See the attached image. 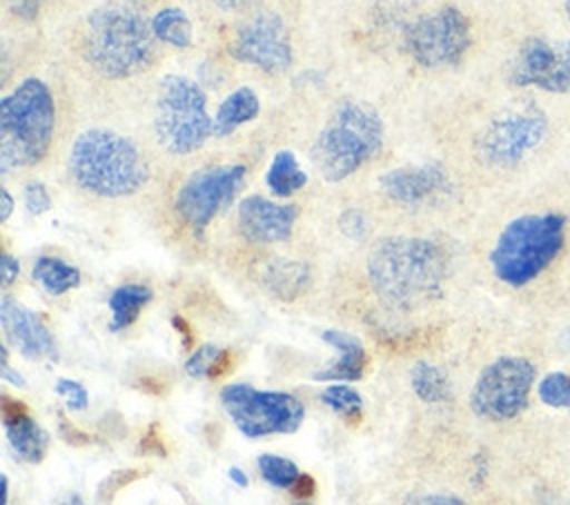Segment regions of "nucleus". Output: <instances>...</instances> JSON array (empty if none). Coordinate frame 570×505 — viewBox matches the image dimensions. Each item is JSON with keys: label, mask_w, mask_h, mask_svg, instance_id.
Returning a JSON list of instances; mask_svg holds the SVG:
<instances>
[{"label": "nucleus", "mask_w": 570, "mask_h": 505, "mask_svg": "<svg viewBox=\"0 0 570 505\" xmlns=\"http://www.w3.org/2000/svg\"><path fill=\"white\" fill-rule=\"evenodd\" d=\"M80 51L102 78L125 80L138 76L156 60L151 20L129 0L105 2L87 16Z\"/></svg>", "instance_id": "obj_1"}, {"label": "nucleus", "mask_w": 570, "mask_h": 505, "mask_svg": "<svg viewBox=\"0 0 570 505\" xmlns=\"http://www.w3.org/2000/svg\"><path fill=\"white\" fill-rule=\"evenodd\" d=\"M367 276L383 303L412 309L441 294L445 256L439 245L425 238H383L370 251Z\"/></svg>", "instance_id": "obj_2"}, {"label": "nucleus", "mask_w": 570, "mask_h": 505, "mask_svg": "<svg viewBox=\"0 0 570 505\" xmlns=\"http://www.w3.org/2000/svg\"><path fill=\"white\" fill-rule=\"evenodd\" d=\"M67 169L80 189L100 198L131 196L149 178V165L134 140L105 127H91L76 136Z\"/></svg>", "instance_id": "obj_3"}, {"label": "nucleus", "mask_w": 570, "mask_h": 505, "mask_svg": "<svg viewBox=\"0 0 570 505\" xmlns=\"http://www.w3.org/2000/svg\"><path fill=\"white\" fill-rule=\"evenodd\" d=\"M383 136L381 113L365 100L345 98L321 127L312 145V162L325 180H345L381 151Z\"/></svg>", "instance_id": "obj_4"}, {"label": "nucleus", "mask_w": 570, "mask_h": 505, "mask_svg": "<svg viewBox=\"0 0 570 505\" xmlns=\"http://www.w3.org/2000/svg\"><path fill=\"white\" fill-rule=\"evenodd\" d=\"M56 105L40 78H24L0 100V171L38 165L53 140Z\"/></svg>", "instance_id": "obj_5"}, {"label": "nucleus", "mask_w": 570, "mask_h": 505, "mask_svg": "<svg viewBox=\"0 0 570 505\" xmlns=\"http://www.w3.org/2000/svg\"><path fill=\"white\" fill-rule=\"evenodd\" d=\"M566 218L559 214H528L505 225L490 254L494 276L523 287L534 280L561 251Z\"/></svg>", "instance_id": "obj_6"}, {"label": "nucleus", "mask_w": 570, "mask_h": 505, "mask_svg": "<svg viewBox=\"0 0 570 505\" xmlns=\"http://www.w3.org/2000/svg\"><path fill=\"white\" fill-rule=\"evenodd\" d=\"M154 133L158 145L174 156L194 154L209 136H216L207 96L196 80L178 73L160 80L154 105Z\"/></svg>", "instance_id": "obj_7"}, {"label": "nucleus", "mask_w": 570, "mask_h": 505, "mask_svg": "<svg viewBox=\"0 0 570 505\" xmlns=\"http://www.w3.org/2000/svg\"><path fill=\"white\" fill-rule=\"evenodd\" d=\"M220 403L232 423L249 438L292 434L305 418V409L296 396L287 392L256 389L245 383L223 387Z\"/></svg>", "instance_id": "obj_8"}, {"label": "nucleus", "mask_w": 570, "mask_h": 505, "mask_svg": "<svg viewBox=\"0 0 570 505\" xmlns=\"http://www.w3.org/2000/svg\"><path fill=\"white\" fill-rule=\"evenodd\" d=\"M470 44V22L456 7H441L425 13L405 31V51L423 69L456 67Z\"/></svg>", "instance_id": "obj_9"}, {"label": "nucleus", "mask_w": 570, "mask_h": 505, "mask_svg": "<svg viewBox=\"0 0 570 505\" xmlns=\"http://www.w3.org/2000/svg\"><path fill=\"white\" fill-rule=\"evenodd\" d=\"M537 369L519 356H503L490 363L476 378L470 405L476 416L488 420H510L528 403Z\"/></svg>", "instance_id": "obj_10"}, {"label": "nucleus", "mask_w": 570, "mask_h": 505, "mask_svg": "<svg viewBox=\"0 0 570 505\" xmlns=\"http://www.w3.org/2000/svg\"><path fill=\"white\" fill-rule=\"evenodd\" d=\"M245 174V165H218L191 174L176 194V214L196 236H200L214 216L234 200L243 187Z\"/></svg>", "instance_id": "obj_11"}, {"label": "nucleus", "mask_w": 570, "mask_h": 505, "mask_svg": "<svg viewBox=\"0 0 570 505\" xmlns=\"http://www.w3.org/2000/svg\"><path fill=\"white\" fill-rule=\"evenodd\" d=\"M546 129V116L534 107L505 111L479 136V158L492 167H514L541 145Z\"/></svg>", "instance_id": "obj_12"}, {"label": "nucleus", "mask_w": 570, "mask_h": 505, "mask_svg": "<svg viewBox=\"0 0 570 505\" xmlns=\"http://www.w3.org/2000/svg\"><path fill=\"white\" fill-rule=\"evenodd\" d=\"M229 56L265 73H281L292 67V42L285 22L274 11L247 18L229 42Z\"/></svg>", "instance_id": "obj_13"}, {"label": "nucleus", "mask_w": 570, "mask_h": 505, "mask_svg": "<svg viewBox=\"0 0 570 505\" xmlns=\"http://www.w3.org/2000/svg\"><path fill=\"white\" fill-rule=\"evenodd\" d=\"M508 80L514 87H537L550 93H568L570 42L528 38L510 62Z\"/></svg>", "instance_id": "obj_14"}, {"label": "nucleus", "mask_w": 570, "mask_h": 505, "mask_svg": "<svg viewBox=\"0 0 570 505\" xmlns=\"http://www.w3.org/2000/svg\"><path fill=\"white\" fill-rule=\"evenodd\" d=\"M381 189L403 207H421L443 198L452 189V182L439 162H421L385 171L381 176Z\"/></svg>", "instance_id": "obj_15"}, {"label": "nucleus", "mask_w": 570, "mask_h": 505, "mask_svg": "<svg viewBox=\"0 0 570 505\" xmlns=\"http://www.w3.org/2000/svg\"><path fill=\"white\" fill-rule=\"evenodd\" d=\"M0 323L7 340L31 360H56L58 347L45 320L11 296H2Z\"/></svg>", "instance_id": "obj_16"}, {"label": "nucleus", "mask_w": 570, "mask_h": 505, "mask_svg": "<svg viewBox=\"0 0 570 505\" xmlns=\"http://www.w3.org/2000/svg\"><path fill=\"white\" fill-rule=\"evenodd\" d=\"M298 209L263 196H247L238 205V229L252 242H281L292 236Z\"/></svg>", "instance_id": "obj_17"}, {"label": "nucleus", "mask_w": 570, "mask_h": 505, "mask_svg": "<svg viewBox=\"0 0 570 505\" xmlns=\"http://www.w3.org/2000/svg\"><path fill=\"white\" fill-rule=\"evenodd\" d=\"M2 423L7 429L9 445L13 452L27 461V463H38L47 454L49 436L47 432L29 416L27 407L9 396H2Z\"/></svg>", "instance_id": "obj_18"}, {"label": "nucleus", "mask_w": 570, "mask_h": 505, "mask_svg": "<svg viewBox=\"0 0 570 505\" xmlns=\"http://www.w3.org/2000/svg\"><path fill=\"white\" fill-rule=\"evenodd\" d=\"M321 338L338 351V358L332 360L325 369L316 372L312 378L321 380V383H325V380H332V383L358 380L363 376V369L367 363L361 340L341 329H325L321 334Z\"/></svg>", "instance_id": "obj_19"}, {"label": "nucleus", "mask_w": 570, "mask_h": 505, "mask_svg": "<svg viewBox=\"0 0 570 505\" xmlns=\"http://www.w3.org/2000/svg\"><path fill=\"white\" fill-rule=\"evenodd\" d=\"M261 111V100L256 91L247 85L234 89L225 96V100L218 105V111L214 116V129L216 136H229L243 125L252 122Z\"/></svg>", "instance_id": "obj_20"}, {"label": "nucleus", "mask_w": 570, "mask_h": 505, "mask_svg": "<svg viewBox=\"0 0 570 505\" xmlns=\"http://www.w3.org/2000/svg\"><path fill=\"white\" fill-rule=\"evenodd\" d=\"M261 280L265 289L281 298V300H294L301 296L309 283V271L303 263L287 260V258H274L263 267Z\"/></svg>", "instance_id": "obj_21"}, {"label": "nucleus", "mask_w": 570, "mask_h": 505, "mask_svg": "<svg viewBox=\"0 0 570 505\" xmlns=\"http://www.w3.org/2000/svg\"><path fill=\"white\" fill-rule=\"evenodd\" d=\"M307 182V174L301 169L298 158L289 149H281L274 154L267 171H265V185L267 189L278 196L287 198L303 189Z\"/></svg>", "instance_id": "obj_22"}, {"label": "nucleus", "mask_w": 570, "mask_h": 505, "mask_svg": "<svg viewBox=\"0 0 570 505\" xmlns=\"http://www.w3.org/2000/svg\"><path fill=\"white\" fill-rule=\"evenodd\" d=\"M151 300V289L145 285H120L111 291L109 296V309H111V320L109 329L120 331L127 329L140 314V309Z\"/></svg>", "instance_id": "obj_23"}, {"label": "nucleus", "mask_w": 570, "mask_h": 505, "mask_svg": "<svg viewBox=\"0 0 570 505\" xmlns=\"http://www.w3.org/2000/svg\"><path fill=\"white\" fill-rule=\"evenodd\" d=\"M31 276L51 296H60V294L78 287V283H80V271L73 265H69L56 256H40L33 263Z\"/></svg>", "instance_id": "obj_24"}, {"label": "nucleus", "mask_w": 570, "mask_h": 505, "mask_svg": "<svg viewBox=\"0 0 570 505\" xmlns=\"http://www.w3.org/2000/svg\"><path fill=\"white\" fill-rule=\"evenodd\" d=\"M151 31L156 40L174 49H187L191 44V22L178 7H165L156 11L151 18Z\"/></svg>", "instance_id": "obj_25"}, {"label": "nucleus", "mask_w": 570, "mask_h": 505, "mask_svg": "<svg viewBox=\"0 0 570 505\" xmlns=\"http://www.w3.org/2000/svg\"><path fill=\"white\" fill-rule=\"evenodd\" d=\"M414 394L425 403H443L450 398L448 376L432 363H416L410 372Z\"/></svg>", "instance_id": "obj_26"}, {"label": "nucleus", "mask_w": 570, "mask_h": 505, "mask_svg": "<svg viewBox=\"0 0 570 505\" xmlns=\"http://www.w3.org/2000/svg\"><path fill=\"white\" fill-rule=\"evenodd\" d=\"M258 472L261 476L274 485V487H281V489H287L296 483V478L301 476L298 467L289 461V458H283V456H276V454H263L258 456Z\"/></svg>", "instance_id": "obj_27"}, {"label": "nucleus", "mask_w": 570, "mask_h": 505, "mask_svg": "<svg viewBox=\"0 0 570 505\" xmlns=\"http://www.w3.org/2000/svg\"><path fill=\"white\" fill-rule=\"evenodd\" d=\"M323 403H325L332 412H336V414H341V416H345V418H350V420H358V418H361L363 398H361V394H358L354 387H350V385H341V383L330 385V387L323 392Z\"/></svg>", "instance_id": "obj_28"}, {"label": "nucleus", "mask_w": 570, "mask_h": 505, "mask_svg": "<svg viewBox=\"0 0 570 505\" xmlns=\"http://www.w3.org/2000/svg\"><path fill=\"white\" fill-rule=\"evenodd\" d=\"M539 396L550 407H570V374L550 372L539 383Z\"/></svg>", "instance_id": "obj_29"}, {"label": "nucleus", "mask_w": 570, "mask_h": 505, "mask_svg": "<svg viewBox=\"0 0 570 505\" xmlns=\"http://www.w3.org/2000/svg\"><path fill=\"white\" fill-rule=\"evenodd\" d=\"M220 351L223 349L216 347V345H200V347H196V351L185 363V372L191 378H209V372H212L216 358L220 356Z\"/></svg>", "instance_id": "obj_30"}, {"label": "nucleus", "mask_w": 570, "mask_h": 505, "mask_svg": "<svg viewBox=\"0 0 570 505\" xmlns=\"http://www.w3.org/2000/svg\"><path fill=\"white\" fill-rule=\"evenodd\" d=\"M24 207L31 216H40V214L49 211L51 196L40 180H31L24 185Z\"/></svg>", "instance_id": "obj_31"}, {"label": "nucleus", "mask_w": 570, "mask_h": 505, "mask_svg": "<svg viewBox=\"0 0 570 505\" xmlns=\"http://www.w3.org/2000/svg\"><path fill=\"white\" fill-rule=\"evenodd\" d=\"M56 392H58L60 396H65V400H67V405H69L71 409H85V407H87V400H89L87 389H85L80 383H76V380L60 378L58 385H56Z\"/></svg>", "instance_id": "obj_32"}, {"label": "nucleus", "mask_w": 570, "mask_h": 505, "mask_svg": "<svg viewBox=\"0 0 570 505\" xmlns=\"http://www.w3.org/2000/svg\"><path fill=\"white\" fill-rule=\"evenodd\" d=\"M338 227L345 236L350 238H363L367 234V222H365V216L358 211V209H347L341 218H338Z\"/></svg>", "instance_id": "obj_33"}, {"label": "nucleus", "mask_w": 570, "mask_h": 505, "mask_svg": "<svg viewBox=\"0 0 570 505\" xmlns=\"http://www.w3.org/2000/svg\"><path fill=\"white\" fill-rule=\"evenodd\" d=\"M405 505H468L450 494H414L405 501Z\"/></svg>", "instance_id": "obj_34"}, {"label": "nucleus", "mask_w": 570, "mask_h": 505, "mask_svg": "<svg viewBox=\"0 0 570 505\" xmlns=\"http://www.w3.org/2000/svg\"><path fill=\"white\" fill-rule=\"evenodd\" d=\"M0 267H2V285L9 287L18 278L20 265H18V260L11 254H4L2 260H0Z\"/></svg>", "instance_id": "obj_35"}, {"label": "nucleus", "mask_w": 570, "mask_h": 505, "mask_svg": "<svg viewBox=\"0 0 570 505\" xmlns=\"http://www.w3.org/2000/svg\"><path fill=\"white\" fill-rule=\"evenodd\" d=\"M314 489H316V483H314V478H312L309 474H301V476L296 478V483L292 485V492H294L298 498H309V496L314 494Z\"/></svg>", "instance_id": "obj_36"}, {"label": "nucleus", "mask_w": 570, "mask_h": 505, "mask_svg": "<svg viewBox=\"0 0 570 505\" xmlns=\"http://www.w3.org/2000/svg\"><path fill=\"white\" fill-rule=\"evenodd\" d=\"M40 2L42 0H11L13 4V11L22 18H36L38 9H40Z\"/></svg>", "instance_id": "obj_37"}, {"label": "nucleus", "mask_w": 570, "mask_h": 505, "mask_svg": "<svg viewBox=\"0 0 570 505\" xmlns=\"http://www.w3.org/2000/svg\"><path fill=\"white\" fill-rule=\"evenodd\" d=\"M229 367H232V356H229L227 349H223L220 356L216 358L212 372H209V378H220L225 372H229Z\"/></svg>", "instance_id": "obj_38"}, {"label": "nucleus", "mask_w": 570, "mask_h": 505, "mask_svg": "<svg viewBox=\"0 0 570 505\" xmlns=\"http://www.w3.org/2000/svg\"><path fill=\"white\" fill-rule=\"evenodd\" d=\"M151 432H154V427L149 429V434H147V436H142V440H140V449H142V452H151V454H165L160 438H158V436H154Z\"/></svg>", "instance_id": "obj_39"}, {"label": "nucleus", "mask_w": 570, "mask_h": 505, "mask_svg": "<svg viewBox=\"0 0 570 505\" xmlns=\"http://www.w3.org/2000/svg\"><path fill=\"white\" fill-rule=\"evenodd\" d=\"M256 0H214V4L223 11H240V9H247Z\"/></svg>", "instance_id": "obj_40"}, {"label": "nucleus", "mask_w": 570, "mask_h": 505, "mask_svg": "<svg viewBox=\"0 0 570 505\" xmlns=\"http://www.w3.org/2000/svg\"><path fill=\"white\" fill-rule=\"evenodd\" d=\"M11 211H13V198H11V194L2 187V189H0V220L4 222V220L11 216Z\"/></svg>", "instance_id": "obj_41"}, {"label": "nucleus", "mask_w": 570, "mask_h": 505, "mask_svg": "<svg viewBox=\"0 0 570 505\" xmlns=\"http://www.w3.org/2000/svg\"><path fill=\"white\" fill-rule=\"evenodd\" d=\"M174 327H176V331L183 334V343L189 347V345H191V334H189V327L185 325V320L178 318V316H174Z\"/></svg>", "instance_id": "obj_42"}, {"label": "nucleus", "mask_w": 570, "mask_h": 505, "mask_svg": "<svg viewBox=\"0 0 570 505\" xmlns=\"http://www.w3.org/2000/svg\"><path fill=\"white\" fill-rule=\"evenodd\" d=\"M229 478L232 483H236L238 487H245L249 481H247V474L240 469V467H229Z\"/></svg>", "instance_id": "obj_43"}, {"label": "nucleus", "mask_w": 570, "mask_h": 505, "mask_svg": "<svg viewBox=\"0 0 570 505\" xmlns=\"http://www.w3.org/2000/svg\"><path fill=\"white\" fill-rule=\"evenodd\" d=\"M60 505H87L78 494H67L62 501H60Z\"/></svg>", "instance_id": "obj_44"}, {"label": "nucleus", "mask_w": 570, "mask_h": 505, "mask_svg": "<svg viewBox=\"0 0 570 505\" xmlns=\"http://www.w3.org/2000/svg\"><path fill=\"white\" fill-rule=\"evenodd\" d=\"M9 503V481L7 476H2V505Z\"/></svg>", "instance_id": "obj_45"}, {"label": "nucleus", "mask_w": 570, "mask_h": 505, "mask_svg": "<svg viewBox=\"0 0 570 505\" xmlns=\"http://www.w3.org/2000/svg\"><path fill=\"white\" fill-rule=\"evenodd\" d=\"M566 13H568V20H570V0H566Z\"/></svg>", "instance_id": "obj_46"}, {"label": "nucleus", "mask_w": 570, "mask_h": 505, "mask_svg": "<svg viewBox=\"0 0 570 505\" xmlns=\"http://www.w3.org/2000/svg\"><path fill=\"white\" fill-rule=\"evenodd\" d=\"M296 505H309V503H296Z\"/></svg>", "instance_id": "obj_47"}]
</instances>
